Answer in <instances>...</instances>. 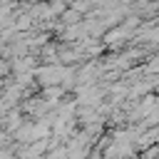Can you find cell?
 <instances>
[{
    "instance_id": "obj_2",
    "label": "cell",
    "mask_w": 159,
    "mask_h": 159,
    "mask_svg": "<svg viewBox=\"0 0 159 159\" xmlns=\"http://www.w3.org/2000/svg\"><path fill=\"white\" fill-rule=\"evenodd\" d=\"M25 2H42V0H25Z\"/></svg>"
},
{
    "instance_id": "obj_1",
    "label": "cell",
    "mask_w": 159,
    "mask_h": 159,
    "mask_svg": "<svg viewBox=\"0 0 159 159\" xmlns=\"http://www.w3.org/2000/svg\"><path fill=\"white\" fill-rule=\"evenodd\" d=\"M144 72H149V75L157 72V57H149V62L144 65Z\"/></svg>"
}]
</instances>
